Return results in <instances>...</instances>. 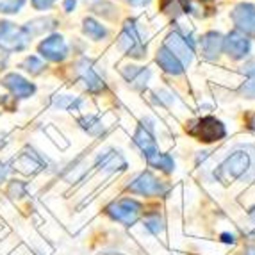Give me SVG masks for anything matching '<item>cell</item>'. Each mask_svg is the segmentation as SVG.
Returning a JSON list of instances; mask_svg holds the SVG:
<instances>
[{
    "mask_svg": "<svg viewBox=\"0 0 255 255\" xmlns=\"http://www.w3.org/2000/svg\"><path fill=\"white\" fill-rule=\"evenodd\" d=\"M30 34L25 27H16L11 21H2L0 23V48L7 52L23 50L29 45Z\"/></svg>",
    "mask_w": 255,
    "mask_h": 255,
    "instance_id": "6da1fadb",
    "label": "cell"
},
{
    "mask_svg": "<svg viewBox=\"0 0 255 255\" xmlns=\"http://www.w3.org/2000/svg\"><path fill=\"white\" fill-rule=\"evenodd\" d=\"M120 45L132 57H143L146 54L145 41H143V36H141V29L137 25L136 20H127L124 25V32L120 36Z\"/></svg>",
    "mask_w": 255,
    "mask_h": 255,
    "instance_id": "7a4b0ae2",
    "label": "cell"
},
{
    "mask_svg": "<svg viewBox=\"0 0 255 255\" xmlns=\"http://www.w3.org/2000/svg\"><path fill=\"white\" fill-rule=\"evenodd\" d=\"M189 134L195 136L196 139L204 141V143H213L221 137H225V127L220 120L213 118V116H207V118H202L198 122L189 127Z\"/></svg>",
    "mask_w": 255,
    "mask_h": 255,
    "instance_id": "3957f363",
    "label": "cell"
},
{
    "mask_svg": "<svg viewBox=\"0 0 255 255\" xmlns=\"http://www.w3.org/2000/svg\"><path fill=\"white\" fill-rule=\"evenodd\" d=\"M128 191L145 196H162L168 191V186L162 184L157 177H153L150 171H143L128 184Z\"/></svg>",
    "mask_w": 255,
    "mask_h": 255,
    "instance_id": "277c9868",
    "label": "cell"
},
{
    "mask_svg": "<svg viewBox=\"0 0 255 255\" xmlns=\"http://www.w3.org/2000/svg\"><path fill=\"white\" fill-rule=\"evenodd\" d=\"M107 214L124 225H132V223H136V220L141 214V204L132 200V198H124V200L111 204L107 207Z\"/></svg>",
    "mask_w": 255,
    "mask_h": 255,
    "instance_id": "5b68a950",
    "label": "cell"
},
{
    "mask_svg": "<svg viewBox=\"0 0 255 255\" xmlns=\"http://www.w3.org/2000/svg\"><path fill=\"white\" fill-rule=\"evenodd\" d=\"M164 47L171 52V54L177 57V59L184 64H189L193 61V54H195V48H193V41H189L187 38H184L180 32H173L166 38Z\"/></svg>",
    "mask_w": 255,
    "mask_h": 255,
    "instance_id": "8992f818",
    "label": "cell"
},
{
    "mask_svg": "<svg viewBox=\"0 0 255 255\" xmlns=\"http://www.w3.org/2000/svg\"><path fill=\"white\" fill-rule=\"evenodd\" d=\"M250 168H252L250 153L243 152V150L234 152L223 164H221V171H223L229 179H239V177H243Z\"/></svg>",
    "mask_w": 255,
    "mask_h": 255,
    "instance_id": "52a82bcc",
    "label": "cell"
},
{
    "mask_svg": "<svg viewBox=\"0 0 255 255\" xmlns=\"http://www.w3.org/2000/svg\"><path fill=\"white\" fill-rule=\"evenodd\" d=\"M232 20L239 32L255 36V5L239 4L232 11Z\"/></svg>",
    "mask_w": 255,
    "mask_h": 255,
    "instance_id": "ba28073f",
    "label": "cell"
},
{
    "mask_svg": "<svg viewBox=\"0 0 255 255\" xmlns=\"http://www.w3.org/2000/svg\"><path fill=\"white\" fill-rule=\"evenodd\" d=\"M39 54L43 57H47L48 61H63L68 55V47H66V41H64L63 36L54 34L45 39V41H41Z\"/></svg>",
    "mask_w": 255,
    "mask_h": 255,
    "instance_id": "9c48e42d",
    "label": "cell"
},
{
    "mask_svg": "<svg viewBox=\"0 0 255 255\" xmlns=\"http://www.w3.org/2000/svg\"><path fill=\"white\" fill-rule=\"evenodd\" d=\"M223 48L227 50V54L232 59H243L245 55H248L250 52V39L245 34H241L239 30L230 32L225 39H223Z\"/></svg>",
    "mask_w": 255,
    "mask_h": 255,
    "instance_id": "30bf717a",
    "label": "cell"
},
{
    "mask_svg": "<svg viewBox=\"0 0 255 255\" xmlns=\"http://www.w3.org/2000/svg\"><path fill=\"white\" fill-rule=\"evenodd\" d=\"M77 70H79V75L82 77V81L86 82L88 90L97 93V91L104 90V81L100 79V75L97 73V70L93 68V63L90 59H82L81 63L77 64Z\"/></svg>",
    "mask_w": 255,
    "mask_h": 255,
    "instance_id": "8fae6325",
    "label": "cell"
},
{
    "mask_svg": "<svg viewBox=\"0 0 255 255\" xmlns=\"http://www.w3.org/2000/svg\"><path fill=\"white\" fill-rule=\"evenodd\" d=\"M2 84H4L5 88L14 95V97H20V98L30 97V95L36 91L34 84H30L29 81H25L23 77L16 75V73H9V75H5L4 81H2Z\"/></svg>",
    "mask_w": 255,
    "mask_h": 255,
    "instance_id": "7c38bea8",
    "label": "cell"
},
{
    "mask_svg": "<svg viewBox=\"0 0 255 255\" xmlns=\"http://www.w3.org/2000/svg\"><path fill=\"white\" fill-rule=\"evenodd\" d=\"M134 143L139 146L141 152L145 153L146 159H148L150 155H153V153L159 152L157 146H155V139H153V136L150 134L148 128H145V125H141L136 134H134Z\"/></svg>",
    "mask_w": 255,
    "mask_h": 255,
    "instance_id": "4fadbf2b",
    "label": "cell"
},
{
    "mask_svg": "<svg viewBox=\"0 0 255 255\" xmlns=\"http://www.w3.org/2000/svg\"><path fill=\"white\" fill-rule=\"evenodd\" d=\"M157 63H159V66L164 70V72L171 73V75H179V73H182V70H184L182 63H180V61L177 59V57H175V55L171 54V52L168 50L166 47L159 48Z\"/></svg>",
    "mask_w": 255,
    "mask_h": 255,
    "instance_id": "5bb4252c",
    "label": "cell"
},
{
    "mask_svg": "<svg viewBox=\"0 0 255 255\" xmlns=\"http://www.w3.org/2000/svg\"><path fill=\"white\" fill-rule=\"evenodd\" d=\"M202 50H204L205 57L214 59L220 55V52L223 50V36L218 32H207L202 38Z\"/></svg>",
    "mask_w": 255,
    "mask_h": 255,
    "instance_id": "9a60e30c",
    "label": "cell"
},
{
    "mask_svg": "<svg viewBox=\"0 0 255 255\" xmlns=\"http://www.w3.org/2000/svg\"><path fill=\"white\" fill-rule=\"evenodd\" d=\"M124 75L128 82L136 86V88H145L146 86V81H148L150 77V72L148 70H143V68H137V66H127L124 68Z\"/></svg>",
    "mask_w": 255,
    "mask_h": 255,
    "instance_id": "2e32d148",
    "label": "cell"
},
{
    "mask_svg": "<svg viewBox=\"0 0 255 255\" xmlns=\"http://www.w3.org/2000/svg\"><path fill=\"white\" fill-rule=\"evenodd\" d=\"M16 168L20 171H23V173H30V171H36L41 168V161H39L38 155L30 150V152L21 153V157L16 161Z\"/></svg>",
    "mask_w": 255,
    "mask_h": 255,
    "instance_id": "e0dca14e",
    "label": "cell"
},
{
    "mask_svg": "<svg viewBox=\"0 0 255 255\" xmlns=\"http://www.w3.org/2000/svg\"><path fill=\"white\" fill-rule=\"evenodd\" d=\"M161 9L164 13L171 14V16H179V14L191 11L187 0H161Z\"/></svg>",
    "mask_w": 255,
    "mask_h": 255,
    "instance_id": "ac0fdd59",
    "label": "cell"
},
{
    "mask_svg": "<svg viewBox=\"0 0 255 255\" xmlns=\"http://www.w3.org/2000/svg\"><path fill=\"white\" fill-rule=\"evenodd\" d=\"M146 161H148L150 166H153V168H159V170L166 171V173L173 171V168H175L173 159H171L170 155H166V153H161V152L150 155V157L146 159Z\"/></svg>",
    "mask_w": 255,
    "mask_h": 255,
    "instance_id": "d6986e66",
    "label": "cell"
},
{
    "mask_svg": "<svg viewBox=\"0 0 255 255\" xmlns=\"http://www.w3.org/2000/svg\"><path fill=\"white\" fill-rule=\"evenodd\" d=\"M84 32L90 36L91 39H102L107 36V29L104 25H100L98 21H95L93 18H86L84 20Z\"/></svg>",
    "mask_w": 255,
    "mask_h": 255,
    "instance_id": "ffe728a7",
    "label": "cell"
},
{
    "mask_svg": "<svg viewBox=\"0 0 255 255\" xmlns=\"http://www.w3.org/2000/svg\"><path fill=\"white\" fill-rule=\"evenodd\" d=\"M100 162H102V168H107V170L115 171V170H122L125 168V161L120 153L115 152H107L100 157Z\"/></svg>",
    "mask_w": 255,
    "mask_h": 255,
    "instance_id": "44dd1931",
    "label": "cell"
},
{
    "mask_svg": "<svg viewBox=\"0 0 255 255\" xmlns=\"http://www.w3.org/2000/svg\"><path fill=\"white\" fill-rule=\"evenodd\" d=\"M247 73H248V81H247V84L241 88V91H243V95H247L248 98H255V64L248 66Z\"/></svg>",
    "mask_w": 255,
    "mask_h": 255,
    "instance_id": "7402d4cb",
    "label": "cell"
},
{
    "mask_svg": "<svg viewBox=\"0 0 255 255\" xmlns=\"http://www.w3.org/2000/svg\"><path fill=\"white\" fill-rule=\"evenodd\" d=\"M23 4H25V0H0V13H16Z\"/></svg>",
    "mask_w": 255,
    "mask_h": 255,
    "instance_id": "603a6c76",
    "label": "cell"
},
{
    "mask_svg": "<svg viewBox=\"0 0 255 255\" xmlns=\"http://www.w3.org/2000/svg\"><path fill=\"white\" fill-rule=\"evenodd\" d=\"M81 125L84 130L91 132V134H100L102 132V125H100V122L95 118H84L81 120Z\"/></svg>",
    "mask_w": 255,
    "mask_h": 255,
    "instance_id": "cb8c5ba5",
    "label": "cell"
},
{
    "mask_svg": "<svg viewBox=\"0 0 255 255\" xmlns=\"http://www.w3.org/2000/svg\"><path fill=\"white\" fill-rule=\"evenodd\" d=\"M23 68L27 70V72L34 73V75H38L39 72H41L45 66H43V63L38 59V57H27L25 63H23Z\"/></svg>",
    "mask_w": 255,
    "mask_h": 255,
    "instance_id": "d4e9b609",
    "label": "cell"
},
{
    "mask_svg": "<svg viewBox=\"0 0 255 255\" xmlns=\"http://www.w3.org/2000/svg\"><path fill=\"white\" fill-rule=\"evenodd\" d=\"M145 225H146V229L152 230L153 234H159V232H162V230H164V223H162V220L159 216L146 218Z\"/></svg>",
    "mask_w": 255,
    "mask_h": 255,
    "instance_id": "484cf974",
    "label": "cell"
},
{
    "mask_svg": "<svg viewBox=\"0 0 255 255\" xmlns=\"http://www.w3.org/2000/svg\"><path fill=\"white\" fill-rule=\"evenodd\" d=\"M54 2L55 0H32V5L36 9H48Z\"/></svg>",
    "mask_w": 255,
    "mask_h": 255,
    "instance_id": "4316f807",
    "label": "cell"
},
{
    "mask_svg": "<svg viewBox=\"0 0 255 255\" xmlns=\"http://www.w3.org/2000/svg\"><path fill=\"white\" fill-rule=\"evenodd\" d=\"M128 4H132V5H146L150 2V0H127Z\"/></svg>",
    "mask_w": 255,
    "mask_h": 255,
    "instance_id": "83f0119b",
    "label": "cell"
},
{
    "mask_svg": "<svg viewBox=\"0 0 255 255\" xmlns=\"http://www.w3.org/2000/svg\"><path fill=\"white\" fill-rule=\"evenodd\" d=\"M75 7V0H64V9L66 11H72Z\"/></svg>",
    "mask_w": 255,
    "mask_h": 255,
    "instance_id": "f1b7e54d",
    "label": "cell"
},
{
    "mask_svg": "<svg viewBox=\"0 0 255 255\" xmlns=\"http://www.w3.org/2000/svg\"><path fill=\"white\" fill-rule=\"evenodd\" d=\"M245 255H255V247H248L245 250Z\"/></svg>",
    "mask_w": 255,
    "mask_h": 255,
    "instance_id": "f546056e",
    "label": "cell"
},
{
    "mask_svg": "<svg viewBox=\"0 0 255 255\" xmlns=\"http://www.w3.org/2000/svg\"><path fill=\"white\" fill-rule=\"evenodd\" d=\"M252 218H254V220H255V213H252Z\"/></svg>",
    "mask_w": 255,
    "mask_h": 255,
    "instance_id": "4dcf8cb0",
    "label": "cell"
}]
</instances>
